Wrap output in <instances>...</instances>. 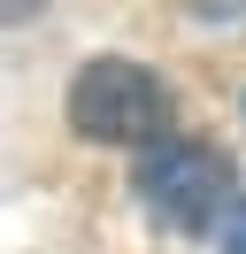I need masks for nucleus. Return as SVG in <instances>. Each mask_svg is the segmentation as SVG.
I'll list each match as a JSON object with an SVG mask.
<instances>
[{"label": "nucleus", "mask_w": 246, "mask_h": 254, "mask_svg": "<svg viewBox=\"0 0 246 254\" xmlns=\"http://www.w3.org/2000/svg\"><path fill=\"white\" fill-rule=\"evenodd\" d=\"M138 200L177 231H208L231 208V170L200 139H146L138 146Z\"/></svg>", "instance_id": "f03ea898"}, {"label": "nucleus", "mask_w": 246, "mask_h": 254, "mask_svg": "<svg viewBox=\"0 0 246 254\" xmlns=\"http://www.w3.org/2000/svg\"><path fill=\"white\" fill-rule=\"evenodd\" d=\"M46 0H0V23H23V16H39Z\"/></svg>", "instance_id": "7ed1b4c3"}, {"label": "nucleus", "mask_w": 246, "mask_h": 254, "mask_svg": "<svg viewBox=\"0 0 246 254\" xmlns=\"http://www.w3.org/2000/svg\"><path fill=\"white\" fill-rule=\"evenodd\" d=\"M162 116H169L162 85H154V69L131 62V54H100V62H85L77 85H69V124L85 131L92 146H146V139H162Z\"/></svg>", "instance_id": "f257e3e1"}, {"label": "nucleus", "mask_w": 246, "mask_h": 254, "mask_svg": "<svg viewBox=\"0 0 246 254\" xmlns=\"http://www.w3.org/2000/svg\"><path fill=\"white\" fill-rule=\"evenodd\" d=\"M231 254H246V216H239V231H231Z\"/></svg>", "instance_id": "20e7f679"}]
</instances>
